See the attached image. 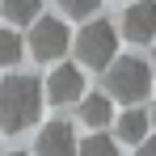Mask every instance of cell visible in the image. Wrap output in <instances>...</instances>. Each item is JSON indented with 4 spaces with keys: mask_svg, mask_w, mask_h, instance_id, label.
<instances>
[{
    "mask_svg": "<svg viewBox=\"0 0 156 156\" xmlns=\"http://www.w3.org/2000/svg\"><path fill=\"white\" fill-rule=\"evenodd\" d=\"M97 4H101V0H59V9H63L68 17H93Z\"/></svg>",
    "mask_w": 156,
    "mask_h": 156,
    "instance_id": "cell-13",
    "label": "cell"
},
{
    "mask_svg": "<svg viewBox=\"0 0 156 156\" xmlns=\"http://www.w3.org/2000/svg\"><path fill=\"white\" fill-rule=\"evenodd\" d=\"M26 55V42L17 30H0V68H17Z\"/></svg>",
    "mask_w": 156,
    "mask_h": 156,
    "instance_id": "cell-11",
    "label": "cell"
},
{
    "mask_svg": "<svg viewBox=\"0 0 156 156\" xmlns=\"http://www.w3.org/2000/svg\"><path fill=\"white\" fill-rule=\"evenodd\" d=\"M26 47H30V55H34L38 63H55L59 55L72 47V34L63 26V17H38V21L30 26Z\"/></svg>",
    "mask_w": 156,
    "mask_h": 156,
    "instance_id": "cell-4",
    "label": "cell"
},
{
    "mask_svg": "<svg viewBox=\"0 0 156 156\" xmlns=\"http://www.w3.org/2000/svg\"><path fill=\"white\" fill-rule=\"evenodd\" d=\"M135 156H156V139H144V144H139V152Z\"/></svg>",
    "mask_w": 156,
    "mask_h": 156,
    "instance_id": "cell-14",
    "label": "cell"
},
{
    "mask_svg": "<svg viewBox=\"0 0 156 156\" xmlns=\"http://www.w3.org/2000/svg\"><path fill=\"white\" fill-rule=\"evenodd\" d=\"M152 63H144L139 55H118L110 68H105V93L114 101H127V105H139L148 93H152Z\"/></svg>",
    "mask_w": 156,
    "mask_h": 156,
    "instance_id": "cell-2",
    "label": "cell"
},
{
    "mask_svg": "<svg viewBox=\"0 0 156 156\" xmlns=\"http://www.w3.org/2000/svg\"><path fill=\"white\" fill-rule=\"evenodd\" d=\"M122 38L135 42V47H144V42L156 38V0H135V4H127V13H122Z\"/></svg>",
    "mask_w": 156,
    "mask_h": 156,
    "instance_id": "cell-5",
    "label": "cell"
},
{
    "mask_svg": "<svg viewBox=\"0 0 156 156\" xmlns=\"http://www.w3.org/2000/svg\"><path fill=\"white\" fill-rule=\"evenodd\" d=\"M76 156H118V144H114L105 131H97V135L80 139V152H76Z\"/></svg>",
    "mask_w": 156,
    "mask_h": 156,
    "instance_id": "cell-12",
    "label": "cell"
},
{
    "mask_svg": "<svg viewBox=\"0 0 156 156\" xmlns=\"http://www.w3.org/2000/svg\"><path fill=\"white\" fill-rule=\"evenodd\" d=\"M110 114H114V97H110V93H84V97H80V118H84L89 127L101 131L105 122H110Z\"/></svg>",
    "mask_w": 156,
    "mask_h": 156,
    "instance_id": "cell-8",
    "label": "cell"
},
{
    "mask_svg": "<svg viewBox=\"0 0 156 156\" xmlns=\"http://www.w3.org/2000/svg\"><path fill=\"white\" fill-rule=\"evenodd\" d=\"M38 110H42V89L34 76H9L0 80V131L4 135H17L38 122Z\"/></svg>",
    "mask_w": 156,
    "mask_h": 156,
    "instance_id": "cell-1",
    "label": "cell"
},
{
    "mask_svg": "<svg viewBox=\"0 0 156 156\" xmlns=\"http://www.w3.org/2000/svg\"><path fill=\"white\" fill-rule=\"evenodd\" d=\"M0 13L13 26H34L38 13H42V0H0Z\"/></svg>",
    "mask_w": 156,
    "mask_h": 156,
    "instance_id": "cell-10",
    "label": "cell"
},
{
    "mask_svg": "<svg viewBox=\"0 0 156 156\" xmlns=\"http://www.w3.org/2000/svg\"><path fill=\"white\" fill-rule=\"evenodd\" d=\"M148 127H152V114H144V110H127V114H118V139L122 144H144L148 139Z\"/></svg>",
    "mask_w": 156,
    "mask_h": 156,
    "instance_id": "cell-9",
    "label": "cell"
},
{
    "mask_svg": "<svg viewBox=\"0 0 156 156\" xmlns=\"http://www.w3.org/2000/svg\"><path fill=\"white\" fill-rule=\"evenodd\" d=\"M152 127H156V101H152Z\"/></svg>",
    "mask_w": 156,
    "mask_h": 156,
    "instance_id": "cell-15",
    "label": "cell"
},
{
    "mask_svg": "<svg viewBox=\"0 0 156 156\" xmlns=\"http://www.w3.org/2000/svg\"><path fill=\"white\" fill-rule=\"evenodd\" d=\"M47 97H51L55 105H72L84 97V72H80L76 63H59L51 72V80H47Z\"/></svg>",
    "mask_w": 156,
    "mask_h": 156,
    "instance_id": "cell-6",
    "label": "cell"
},
{
    "mask_svg": "<svg viewBox=\"0 0 156 156\" xmlns=\"http://www.w3.org/2000/svg\"><path fill=\"white\" fill-rule=\"evenodd\" d=\"M152 72H156V59H152Z\"/></svg>",
    "mask_w": 156,
    "mask_h": 156,
    "instance_id": "cell-17",
    "label": "cell"
},
{
    "mask_svg": "<svg viewBox=\"0 0 156 156\" xmlns=\"http://www.w3.org/2000/svg\"><path fill=\"white\" fill-rule=\"evenodd\" d=\"M38 156H76L80 152V139H76V131H72V122H47V127L38 131Z\"/></svg>",
    "mask_w": 156,
    "mask_h": 156,
    "instance_id": "cell-7",
    "label": "cell"
},
{
    "mask_svg": "<svg viewBox=\"0 0 156 156\" xmlns=\"http://www.w3.org/2000/svg\"><path fill=\"white\" fill-rule=\"evenodd\" d=\"M4 156H26V152H4Z\"/></svg>",
    "mask_w": 156,
    "mask_h": 156,
    "instance_id": "cell-16",
    "label": "cell"
},
{
    "mask_svg": "<svg viewBox=\"0 0 156 156\" xmlns=\"http://www.w3.org/2000/svg\"><path fill=\"white\" fill-rule=\"evenodd\" d=\"M76 55L84 68H97L105 72L114 59H118V30L110 21H89V26L76 34Z\"/></svg>",
    "mask_w": 156,
    "mask_h": 156,
    "instance_id": "cell-3",
    "label": "cell"
}]
</instances>
